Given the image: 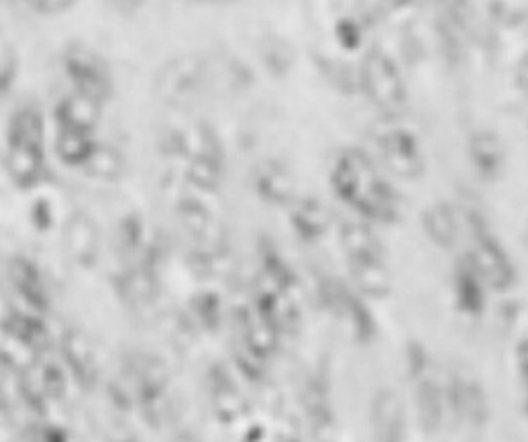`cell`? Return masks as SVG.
<instances>
[{"label": "cell", "mask_w": 528, "mask_h": 442, "mask_svg": "<svg viewBox=\"0 0 528 442\" xmlns=\"http://www.w3.org/2000/svg\"><path fill=\"white\" fill-rule=\"evenodd\" d=\"M331 184L339 200L365 220L394 225L402 216V200L396 188L361 149L351 147L339 153L331 172Z\"/></svg>", "instance_id": "cell-1"}, {"label": "cell", "mask_w": 528, "mask_h": 442, "mask_svg": "<svg viewBox=\"0 0 528 442\" xmlns=\"http://www.w3.org/2000/svg\"><path fill=\"white\" fill-rule=\"evenodd\" d=\"M467 223L473 235V247L467 255L473 267L494 292H508L516 284V267L504 245L486 227L484 216L469 214Z\"/></svg>", "instance_id": "cell-2"}, {"label": "cell", "mask_w": 528, "mask_h": 442, "mask_svg": "<svg viewBox=\"0 0 528 442\" xmlns=\"http://www.w3.org/2000/svg\"><path fill=\"white\" fill-rule=\"evenodd\" d=\"M359 86L382 113L394 115L406 102V84L396 62L382 49L365 53L359 66Z\"/></svg>", "instance_id": "cell-3"}, {"label": "cell", "mask_w": 528, "mask_h": 442, "mask_svg": "<svg viewBox=\"0 0 528 442\" xmlns=\"http://www.w3.org/2000/svg\"><path fill=\"white\" fill-rule=\"evenodd\" d=\"M374 141L382 163L396 178L418 180L425 172V157H422L420 141L408 127L386 121L376 127Z\"/></svg>", "instance_id": "cell-4"}, {"label": "cell", "mask_w": 528, "mask_h": 442, "mask_svg": "<svg viewBox=\"0 0 528 442\" xmlns=\"http://www.w3.org/2000/svg\"><path fill=\"white\" fill-rule=\"evenodd\" d=\"M323 306L343 324L357 345H372L378 337V322L367 304L339 282H327L321 288Z\"/></svg>", "instance_id": "cell-5"}, {"label": "cell", "mask_w": 528, "mask_h": 442, "mask_svg": "<svg viewBox=\"0 0 528 442\" xmlns=\"http://www.w3.org/2000/svg\"><path fill=\"white\" fill-rule=\"evenodd\" d=\"M467 155L471 161V168L484 182L500 180L506 165V151L502 139L494 131L490 129L475 131L467 141Z\"/></svg>", "instance_id": "cell-6"}, {"label": "cell", "mask_w": 528, "mask_h": 442, "mask_svg": "<svg viewBox=\"0 0 528 442\" xmlns=\"http://www.w3.org/2000/svg\"><path fill=\"white\" fill-rule=\"evenodd\" d=\"M488 286L469 257L457 263L453 271V296L459 312L469 318H480L488 304Z\"/></svg>", "instance_id": "cell-7"}, {"label": "cell", "mask_w": 528, "mask_h": 442, "mask_svg": "<svg viewBox=\"0 0 528 442\" xmlns=\"http://www.w3.org/2000/svg\"><path fill=\"white\" fill-rule=\"evenodd\" d=\"M372 430L376 442L404 440V404L392 388H382L372 400Z\"/></svg>", "instance_id": "cell-8"}, {"label": "cell", "mask_w": 528, "mask_h": 442, "mask_svg": "<svg viewBox=\"0 0 528 442\" xmlns=\"http://www.w3.org/2000/svg\"><path fill=\"white\" fill-rule=\"evenodd\" d=\"M210 394H213L210 400H213L215 416L221 424H235L247 416L249 404L225 369L213 371V379H210Z\"/></svg>", "instance_id": "cell-9"}, {"label": "cell", "mask_w": 528, "mask_h": 442, "mask_svg": "<svg viewBox=\"0 0 528 442\" xmlns=\"http://www.w3.org/2000/svg\"><path fill=\"white\" fill-rule=\"evenodd\" d=\"M414 385V404L418 412V420L427 432L439 428L445 412V388L439 383L437 375L425 373L416 379H410Z\"/></svg>", "instance_id": "cell-10"}, {"label": "cell", "mask_w": 528, "mask_h": 442, "mask_svg": "<svg viewBox=\"0 0 528 442\" xmlns=\"http://www.w3.org/2000/svg\"><path fill=\"white\" fill-rule=\"evenodd\" d=\"M347 261H349V275L359 294L372 300H382L390 296L392 275L384 263V257L347 259Z\"/></svg>", "instance_id": "cell-11"}, {"label": "cell", "mask_w": 528, "mask_h": 442, "mask_svg": "<svg viewBox=\"0 0 528 442\" xmlns=\"http://www.w3.org/2000/svg\"><path fill=\"white\" fill-rule=\"evenodd\" d=\"M62 355L66 359V367L80 385L90 388V385L96 383L98 361L92 343L84 335L68 333L62 341Z\"/></svg>", "instance_id": "cell-12"}, {"label": "cell", "mask_w": 528, "mask_h": 442, "mask_svg": "<svg viewBox=\"0 0 528 442\" xmlns=\"http://www.w3.org/2000/svg\"><path fill=\"white\" fill-rule=\"evenodd\" d=\"M339 241L347 259L384 257L382 241L363 220H343L339 227Z\"/></svg>", "instance_id": "cell-13"}, {"label": "cell", "mask_w": 528, "mask_h": 442, "mask_svg": "<svg viewBox=\"0 0 528 442\" xmlns=\"http://www.w3.org/2000/svg\"><path fill=\"white\" fill-rule=\"evenodd\" d=\"M422 229L437 247L445 251L453 249L459 239V220L455 210L445 202L431 204L422 212Z\"/></svg>", "instance_id": "cell-14"}, {"label": "cell", "mask_w": 528, "mask_h": 442, "mask_svg": "<svg viewBox=\"0 0 528 442\" xmlns=\"http://www.w3.org/2000/svg\"><path fill=\"white\" fill-rule=\"evenodd\" d=\"M292 223L300 237H304L306 241H319L331 227V214L323 202L306 198L296 204L292 212Z\"/></svg>", "instance_id": "cell-15"}, {"label": "cell", "mask_w": 528, "mask_h": 442, "mask_svg": "<svg viewBox=\"0 0 528 442\" xmlns=\"http://www.w3.org/2000/svg\"><path fill=\"white\" fill-rule=\"evenodd\" d=\"M304 410L316 428H329L333 424V404L329 396V383L323 375L306 379L302 392Z\"/></svg>", "instance_id": "cell-16"}, {"label": "cell", "mask_w": 528, "mask_h": 442, "mask_svg": "<svg viewBox=\"0 0 528 442\" xmlns=\"http://www.w3.org/2000/svg\"><path fill=\"white\" fill-rule=\"evenodd\" d=\"M35 379H37V383L41 385V390L45 392V396L49 400H62L66 396V392H68L66 371L56 361L41 363V367L37 369Z\"/></svg>", "instance_id": "cell-17"}, {"label": "cell", "mask_w": 528, "mask_h": 442, "mask_svg": "<svg viewBox=\"0 0 528 442\" xmlns=\"http://www.w3.org/2000/svg\"><path fill=\"white\" fill-rule=\"evenodd\" d=\"M259 188L274 202H288L294 194L292 178L282 170H268L259 178Z\"/></svg>", "instance_id": "cell-18"}, {"label": "cell", "mask_w": 528, "mask_h": 442, "mask_svg": "<svg viewBox=\"0 0 528 442\" xmlns=\"http://www.w3.org/2000/svg\"><path fill=\"white\" fill-rule=\"evenodd\" d=\"M11 330L17 339L19 345L27 347V349H43L47 345V335L41 324H37L35 320H27V318H13L11 322Z\"/></svg>", "instance_id": "cell-19"}, {"label": "cell", "mask_w": 528, "mask_h": 442, "mask_svg": "<svg viewBox=\"0 0 528 442\" xmlns=\"http://www.w3.org/2000/svg\"><path fill=\"white\" fill-rule=\"evenodd\" d=\"M235 363H237L239 371L243 373V377H247L253 383L261 381L263 375H266V359H261L255 353L247 351L243 345H241L239 353L235 355Z\"/></svg>", "instance_id": "cell-20"}, {"label": "cell", "mask_w": 528, "mask_h": 442, "mask_svg": "<svg viewBox=\"0 0 528 442\" xmlns=\"http://www.w3.org/2000/svg\"><path fill=\"white\" fill-rule=\"evenodd\" d=\"M514 361H516V373H518L520 383L528 381V335L516 343Z\"/></svg>", "instance_id": "cell-21"}, {"label": "cell", "mask_w": 528, "mask_h": 442, "mask_svg": "<svg viewBox=\"0 0 528 442\" xmlns=\"http://www.w3.org/2000/svg\"><path fill=\"white\" fill-rule=\"evenodd\" d=\"M39 442H70L66 432H62L60 428L56 426H45L41 432H39Z\"/></svg>", "instance_id": "cell-22"}, {"label": "cell", "mask_w": 528, "mask_h": 442, "mask_svg": "<svg viewBox=\"0 0 528 442\" xmlns=\"http://www.w3.org/2000/svg\"><path fill=\"white\" fill-rule=\"evenodd\" d=\"M274 442H300V436H298V430L294 428H284L278 432V436L274 438Z\"/></svg>", "instance_id": "cell-23"}, {"label": "cell", "mask_w": 528, "mask_h": 442, "mask_svg": "<svg viewBox=\"0 0 528 442\" xmlns=\"http://www.w3.org/2000/svg\"><path fill=\"white\" fill-rule=\"evenodd\" d=\"M261 438H263L261 426H249V430L245 434V442H261Z\"/></svg>", "instance_id": "cell-24"}, {"label": "cell", "mask_w": 528, "mask_h": 442, "mask_svg": "<svg viewBox=\"0 0 528 442\" xmlns=\"http://www.w3.org/2000/svg\"><path fill=\"white\" fill-rule=\"evenodd\" d=\"M522 408H524V412L528 416V381L522 383Z\"/></svg>", "instance_id": "cell-25"}, {"label": "cell", "mask_w": 528, "mask_h": 442, "mask_svg": "<svg viewBox=\"0 0 528 442\" xmlns=\"http://www.w3.org/2000/svg\"><path fill=\"white\" fill-rule=\"evenodd\" d=\"M384 5H388L390 9H398V7H404L406 3H410V0H382Z\"/></svg>", "instance_id": "cell-26"}, {"label": "cell", "mask_w": 528, "mask_h": 442, "mask_svg": "<svg viewBox=\"0 0 528 442\" xmlns=\"http://www.w3.org/2000/svg\"><path fill=\"white\" fill-rule=\"evenodd\" d=\"M115 442H137L135 438H119V440H115Z\"/></svg>", "instance_id": "cell-27"}]
</instances>
